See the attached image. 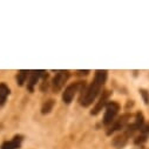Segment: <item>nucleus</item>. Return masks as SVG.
Returning <instances> with one entry per match:
<instances>
[{"instance_id":"1","label":"nucleus","mask_w":149,"mask_h":149,"mask_svg":"<svg viewBox=\"0 0 149 149\" xmlns=\"http://www.w3.org/2000/svg\"><path fill=\"white\" fill-rule=\"evenodd\" d=\"M106 79H107V70H96L93 82L87 87V89L82 92L80 96V103L84 107H88L89 104L93 103V101L100 93Z\"/></svg>"},{"instance_id":"2","label":"nucleus","mask_w":149,"mask_h":149,"mask_svg":"<svg viewBox=\"0 0 149 149\" xmlns=\"http://www.w3.org/2000/svg\"><path fill=\"white\" fill-rule=\"evenodd\" d=\"M85 82H75V84H72V85H69L66 89H65V92H63V94H62V100H63V102L65 103H70L72 102V100H73V97H74V95L77 94V92H79L80 89H84L85 88Z\"/></svg>"},{"instance_id":"3","label":"nucleus","mask_w":149,"mask_h":149,"mask_svg":"<svg viewBox=\"0 0 149 149\" xmlns=\"http://www.w3.org/2000/svg\"><path fill=\"white\" fill-rule=\"evenodd\" d=\"M119 109H120V106L116 102H109L106 106V114L103 118V123L106 126L111 125L114 122V119H115L116 114L119 113Z\"/></svg>"},{"instance_id":"4","label":"nucleus","mask_w":149,"mask_h":149,"mask_svg":"<svg viewBox=\"0 0 149 149\" xmlns=\"http://www.w3.org/2000/svg\"><path fill=\"white\" fill-rule=\"evenodd\" d=\"M68 77H69V73L67 70H61V72H59L54 77V79L52 81V87H53V91L55 93L59 92L63 87V85L67 81Z\"/></svg>"},{"instance_id":"5","label":"nucleus","mask_w":149,"mask_h":149,"mask_svg":"<svg viewBox=\"0 0 149 149\" xmlns=\"http://www.w3.org/2000/svg\"><path fill=\"white\" fill-rule=\"evenodd\" d=\"M129 119H130V115H129V114H125V115H122L119 120H116L115 122H113V126L110 127V129L107 132V134L110 135L111 133H114V132H116V130H120V129L126 128L127 125H128Z\"/></svg>"},{"instance_id":"6","label":"nucleus","mask_w":149,"mask_h":149,"mask_svg":"<svg viewBox=\"0 0 149 149\" xmlns=\"http://www.w3.org/2000/svg\"><path fill=\"white\" fill-rule=\"evenodd\" d=\"M108 96H109V92H108V91H104V92L102 93V95H101V97H100V100H99L97 104H96V106H95V108L92 110V115H96V114H99V113H100V110L102 109V107L107 103Z\"/></svg>"},{"instance_id":"7","label":"nucleus","mask_w":149,"mask_h":149,"mask_svg":"<svg viewBox=\"0 0 149 149\" xmlns=\"http://www.w3.org/2000/svg\"><path fill=\"white\" fill-rule=\"evenodd\" d=\"M21 141H22L21 136H15L13 140L4 142V143L1 144V149H17V148L20 147Z\"/></svg>"},{"instance_id":"8","label":"nucleus","mask_w":149,"mask_h":149,"mask_svg":"<svg viewBox=\"0 0 149 149\" xmlns=\"http://www.w3.org/2000/svg\"><path fill=\"white\" fill-rule=\"evenodd\" d=\"M44 73H45V72H40V70H38V72H32L31 77H29V80H28V84H27V88H28L31 92H33V88H34V86L36 85V82H38L39 77L42 75Z\"/></svg>"},{"instance_id":"9","label":"nucleus","mask_w":149,"mask_h":149,"mask_svg":"<svg viewBox=\"0 0 149 149\" xmlns=\"http://www.w3.org/2000/svg\"><path fill=\"white\" fill-rule=\"evenodd\" d=\"M10 94V88L5 84H0V106H3Z\"/></svg>"},{"instance_id":"10","label":"nucleus","mask_w":149,"mask_h":149,"mask_svg":"<svg viewBox=\"0 0 149 149\" xmlns=\"http://www.w3.org/2000/svg\"><path fill=\"white\" fill-rule=\"evenodd\" d=\"M128 137V135L125 133V134H122V135H120V136H116L114 140H113V144L114 146H116V147H122L126 142H127V139Z\"/></svg>"},{"instance_id":"11","label":"nucleus","mask_w":149,"mask_h":149,"mask_svg":"<svg viewBox=\"0 0 149 149\" xmlns=\"http://www.w3.org/2000/svg\"><path fill=\"white\" fill-rule=\"evenodd\" d=\"M27 75H28V72L27 70H20L17 75V81H18V85L19 86H22L24 82H26L27 80Z\"/></svg>"},{"instance_id":"12","label":"nucleus","mask_w":149,"mask_h":149,"mask_svg":"<svg viewBox=\"0 0 149 149\" xmlns=\"http://www.w3.org/2000/svg\"><path fill=\"white\" fill-rule=\"evenodd\" d=\"M53 107H54V101H53V100L46 101V102L44 103V106H42V109H41L42 114H48L49 111L53 109Z\"/></svg>"},{"instance_id":"13","label":"nucleus","mask_w":149,"mask_h":149,"mask_svg":"<svg viewBox=\"0 0 149 149\" xmlns=\"http://www.w3.org/2000/svg\"><path fill=\"white\" fill-rule=\"evenodd\" d=\"M140 93H141V95H142V97L144 100V103L148 104L149 103V94H148V92L144 91V89H142V91H140Z\"/></svg>"},{"instance_id":"14","label":"nucleus","mask_w":149,"mask_h":149,"mask_svg":"<svg viewBox=\"0 0 149 149\" xmlns=\"http://www.w3.org/2000/svg\"><path fill=\"white\" fill-rule=\"evenodd\" d=\"M88 73H89V70H78V74H79V75H82V74H84V75H87Z\"/></svg>"}]
</instances>
